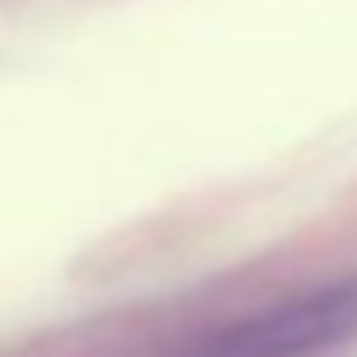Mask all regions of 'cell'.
Masks as SVG:
<instances>
[{"mask_svg":"<svg viewBox=\"0 0 357 357\" xmlns=\"http://www.w3.org/2000/svg\"><path fill=\"white\" fill-rule=\"evenodd\" d=\"M357 337V279L323 284L191 337L176 357H323Z\"/></svg>","mask_w":357,"mask_h":357,"instance_id":"6da1fadb","label":"cell"}]
</instances>
